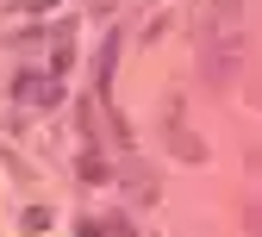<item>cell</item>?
Masks as SVG:
<instances>
[{
  "label": "cell",
  "instance_id": "cell-1",
  "mask_svg": "<svg viewBox=\"0 0 262 237\" xmlns=\"http://www.w3.org/2000/svg\"><path fill=\"white\" fill-rule=\"evenodd\" d=\"M200 69H206V81H231V69H237V25L225 19V13H212V25H206Z\"/></svg>",
  "mask_w": 262,
  "mask_h": 237
},
{
  "label": "cell",
  "instance_id": "cell-2",
  "mask_svg": "<svg viewBox=\"0 0 262 237\" xmlns=\"http://www.w3.org/2000/svg\"><path fill=\"white\" fill-rule=\"evenodd\" d=\"M13 100L19 106H56L62 100V75L56 69H19L13 75Z\"/></svg>",
  "mask_w": 262,
  "mask_h": 237
},
{
  "label": "cell",
  "instance_id": "cell-3",
  "mask_svg": "<svg viewBox=\"0 0 262 237\" xmlns=\"http://www.w3.org/2000/svg\"><path fill=\"white\" fill-rule=\"evenodd\" d=\"M113 62H119V31H113L106 44H100V56H94V88H100V94L113 88Z\"/></svg>",
  "mask_w": 262,
  "mask_h": 237
},
{
  "label": "cell",
  "instance_id": "cell-4",
  "mask_svg": "<svg viewBox=\"0 0 262 237\" xmlns=\"http://www.w3.org/2000/svg\"><path fill=\"white\" fill-rule=\"evenodd\" d=\"M169 144H175L181 156H200V138H193V131H181V125H169Z\"/></svg>",
  "mask_w": 262,
  "mask_h": 237
},
{
  "label": "cell",
  "instance_id": "cell-5",
  "mask_svg": "<svg viewBox=\"0 0 262 237\" xmlns=\"http://www.w3.org/2000/svg\"><path fill=\"white\" fill-rule=\"evenodd\" d=\"M81 181H106V162L100 156H81Z\"/></svg>",
  "mask_w": 262,
  "mask_h": 237
},
{
  "label": "cell",
  "instance_id": "cell-6",
  "mask_svg": "<svg viewBox=\"0 0 262 237\" xmlns=\"http://www.w3.org/2000/svg\"><path fill=\"white\" fill-rule=\"evenodd\" d=\"M13 7H19V13H50L56 0H13Z\"/></svg>",
  "mask_w": 262,
  "mask_h": 237
}]
</instances>
